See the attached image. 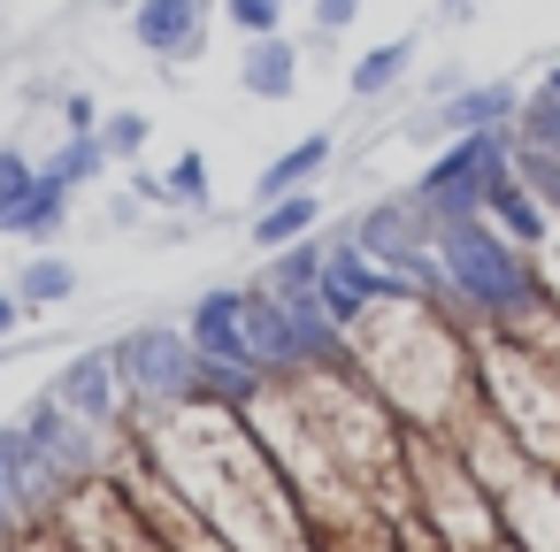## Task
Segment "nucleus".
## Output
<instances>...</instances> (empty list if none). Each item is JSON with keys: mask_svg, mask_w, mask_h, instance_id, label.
I'll list each match as a JSON object with an SVG mask.
<instances>
[{"mask_svg": "<svg viewBox=\"0 0 560 552\" xmlns=\"http://www.w3.org/2000/svg\"><path fill=\"white\" fill-rule=\"evenodd\" d=\"M346 353H353V368L384 391L392 414H407V422H422V430H438V422L460 414L468 353H460V338L445 330L438 300H422V292L376 300V307L361 315V330L346 338Z\"/></svg>", "mask_w": 560, "mask_h": 552, "instance_id": "nucleus-1", "label": "nucleus"}, {"mask_svg": "<svg viewBox=\"0 0 560 552\" xmlns=\"http://www.w3.org/2000/svg\"><path fill=\"white\" fill-rule=\"evenodd\" d=\"M430 254H438L445 300H453L468 322L514 330V338H537V330L552 322V292H545L529 246H514L491 215H453V223H438Z\"/></svg>", "mask_w": 560, "mask_h": 552, "instance_id": "nucleus-2", "label": "nucleus"}, {"mask_svg": "<svg viewBox=\"0 0 560 552\" xmlns=\"http://www.w3.org/2000/svg\"><path fill=\"white\" fill-rule=\"evenodd\" d=\"M476 376H483V399L506 422V437H522V453L552 460L560 453V368L537 361V338L491 330L476 345Z\"/></svg>", "mask_w": 560, "mask_h": 552, "instance_id": "nucleus-3", "label": "nucleus"}, {"mask_svg": "<svg viewBox=\"0 0 560 552\" xmlns=\"http://www.w3.org/2000/svg\"><path fill=\"white\" fill-rule=\"evenodd\" d=\"M185 338H192V353H200V391L246 399V391L261 384V368H254V353H246V284L200 292L192 315H185Z\"/></svg>", "mask_w": 560, "mask_h": 552, "instance_id": "nucleus-4", "label": "nucleus"}, {"mask_svg": "<svg viewBox=\"0 0 560 552\" xmlns=\"http://www.w3.org/2000/svg\"><path fill=\"white\" fill-rule=\"evenodd\" d=\"M116 368H124L131 399H147V407H177V399L200 391V353H192L185 322L177 330L170 322H131L116 338Z\"/></svg>", "mask_w": 560, "mask_h": 552, "instance_id": "nucleus-5", "label": "nucleus"}, {"mask_svg": "<svg viewBox=\"0 0 560 552\" xmlns=\"http://www.w3.org/2000/svg\"><path fill=\"white\" fill-rule=\"evenodd\" d=\"M215 32V0H131V39L162 70H192Z\"/></svg>", "mask_w": 560, "mask_h": 552, "instance_id": "nucleus-6", "label": "nucleus"}, {"mask_svg": "<svg viewBox=\"0 0 560 552\" xmlns=\"http://www.w3.org/2000/svg\"><path fill=\"white\" fill-rule=\"evenodd\" d=\"M78 483H85V475H78L55 445L9 430V506H16V521H55V514L70 506Z\"/></svg>", "mask_w": 560, "mask_h": 552, "instance_id": "nucleus-7", "label": "nucleus"}, {"mask_svg": "<svg viewBox=\"0 0 560 552\" xmlns=\"http://www.w3.org/2000/svg\"><path fill=\"white\" fill-rule=\"evenodd\" d=\"M78 422H93V430H116L124 437V414H131V384H124V368H116V345H85L55 384H47Z\"/></svg>", "mask_w": 560, "mask_h": 552, "instance_id": "nucleus-8", "label": "nucleus"}, {"mask_svg": "<svg viewBox=\"0 0 560 552\" xmlns=\"http://www.w3.org/2000/svg\"><path fill=\"white\" fill-rule=\"evenodd\" d=\"M483 215H491V223H499L514 246H529V254H537V246H552V231H560V215H552V208H545V200L522 185L514 154L491 169V185H483Z\"/></svg>", "mask_w": 560, "mask_h": 552, "instance_id": "nucleus-9", "label": "nucleus"}, {"mask_svg": "<svg viewBox=\"0 0 560 552\" xmlns=\"http://www.w3.org/2000/svg\"><path fill=\"white\" fill-rule=\"evenodd\" d=\"M522 116V85L514 78H491V85H460L438 101V131L430 139H460V131H514Z\"/></svg>", "mask_w": 560, "mask_h": 552, "instance_id": "nucleus-10", "label": "nucleus"}, {"mask_svg": "<svg viewBox=\"0 0 560 552\" xmlns=\"http://www.w3.org/2000/svg\"><path fill=\"white\" fill-rule=\"evenodd\" d=\"M238 93L246 101H292L300 93V39L292 32H269V39H246L238 47Z\"/></svg>", "mask_w": 560, "mask_h": 552, "instance_id": "nucleus-11", "label": "nucleus"}, {"mask_svg": "<svg viewBox=\"0 0 560 552\" xmlns=\"http://www.w3.org/2000/svg\"><path fill=\"white\" fill-rule=\"evenodd\" d=\"M70 185H55L47 169H39V185L24 192V200H9L0 208V238H24V246H55L62 238V223H70Z\"/></svg>", "mask_w": 560, "mask_h": 552, "instance_id": "nucleus-12", "label": "nucleus"}, {"mask_svg": "<svg viewBox=\"0 0 560 552\" xmlns=\"http://www.w3.org/2000/svg\"><path fill=\"white\" fill-rule=\"evenodd\" d=\"M330 154H338V139H330V131L292 139V146H284V154H277V162L254 177V208H261V200H284V192H307V185L330 169Z\"/></svg>", "mask_w": 560, "mask_h": 552, "instance_id": "nucleus-13", "label": "nucleus"}, {"mask_svg": "<svg viewBox=\"0 0 560 552\" xmlns=\"http://www.w3.org/2000/svg\"><path fill=\"white\" fill-rule=\"evenodd\" d=\"M208 185H215V177H208V154H200V146H185L162 177L131 169V192H139L147 208H185V215H200V208H208Z\"/></svg>", "mask_w": 560, "mask_h": 552, "instance_id": "nucleus-14", "label": "nucleus"}, {"mask_svg": "<svg viewBox=\"0 0 560 552\" xmlns=\"http://www.w3.org/2000/svg\"><path fill=\"white\" fill-rule=\"evenodd\" d=\"M323 231V192H284V200H261L254 208V254H277V246H300Z\"/></svg>", "mask_w": 560, "mask_h": 552, "instance_id": "nucleus-15", "label": "nucleus"}, {"mask_svg": "<svg viewBox=\"0 0 560 552\" xmlns=\"http://www.w3.org/2000/svg\"><path fill=\"white\" fill-rule=\"evenodd\" d=\"M254 284L277 292V300H315V284H323V238H300V246L261 254V277Z\"/></svg>", "mask_w": 560, "mask_h": 552, "instance_id": "nucleus-16", "label": "nucleus"}, {"mask_svg": "<svg viewBox=\"0 0 560 552\" xmlns=\"http://www.w3.org/2000/svg\"><path fill=\"white\" fill-rule=\"evenodd\" d=\"M78 261H62V254H47V246H32L24 254V269H16V300L32 307V315H47V307H62V300H78Z\"/></svg>", "mask_w": 560, "mask_h": 552, "instance_id": "nucleus-17", "label": "nucleus"}, {"mask_svg": "<svg viewBox=\"0 0 560 552\" xmlns=\"http://www.w3.org/2000/svg\"><path fill=\"white\" fill-rule=\"evenodd\" d=\"M407 70H415V39L399 32V39H384V47L353 55V70H346V93H353V101H384V93H392Z\"/></svg>", "mask_w": 560, "mask_h": 552, "instance_id": "nucleus-18", "label": "nucleus"}, {"mask_svg": "<svg viewBox=\"0 0 560 552\" xmlns=\"http://www.w3.org/2000/svg\"><path fill=\"white\" fill-rule=\"evenodd\" d=\"M55 185H70V192H85V185H101L108 177V146H101V131H62V146L39 162Z\"/></svg>", "mask_w": 560, "mask_h": 552, "instance_id": "nucleus-19", "label": "nucleus"}, {"mask_svg": "<svg viewBox=\"0 0 560 552\" xmlns=\"http://www.w3.org/2000/svg\"><path fill=\"white\" fill-rule=\"evenodd\" d=\"M101 146H108V169H131L154 146V116L147 108H108L101 116Z\"/></svg>", "mask_w": 560, "mask_h": 552, "instance_id": "nucleus-20", "label": "nucleus"}, {"mask_svg": "<svg viewBox=\"0 0 560 552\" xmlns=\"http://www.w3.org/2000/svg\"><path fill=\"white\" fill-rule=\"evenodd\" d=\"M215 16H223L238 39H269V32H284L292 0H215Z\"/></svg>", "mask_w": 560, "mask_h": 552, "instance_id": "nucleus-21", "label": "nucleus"}, {"mask_svg": "<svg viewBox=\"0 0 560 552\" xmlns=\"http://www.w3.org/2000/svg\"><path fill=\"white\" fill-rule=\"evenodd\" d=\"M514 139H529V146H545V154H560V93H522V116H514Z\"/></svg>", "mask_w": 560, "mask_h": 552, "instance_id": "nucleus-22", "label": "nucleus"}, {"mask_svg": "<svg viewBox=\"0 0 560 552\" xmlns=\"http://www.w3.org/2000/svg\"><path fill=\"white\" fill-rule=\"evenodd\" d=\"M514 169H522V185L560 215V154H545V146H529V139H514Z\"/></svg>", "mask_w": 560, "mask_h": 552, "instance_id": "nucleus-23", "label": "nucleus"}, {"mask_svg": "<svg viewBox=\"0 0 560 552\" xmlns=\"http://www.w3.org/2000/svg\"><path fill=\"white\" fill-rule=\"evenodd\" d=\"M39 185V162L16 146V139H0V208H9V200H24Z\"/></svg>", "mask_w": 560, "mask_h": 552, "instance_id": "nucleus-24", "label": "nucleus"}, {"mask_svg": "<svg viewBox=\"0 0 560 552\" xmlns=\"http://www.w3.org/2000/svg\"><path fill=\"white\" fill-rule=\"evenodd\" d=\"M307 16H315V39H338L361 24V0H307Z\"/></svg>", "mask_w": 560, "mask_h": 552, "instance_id": "nucleus-25", "label": "nucleus"}, {"mask_svg": "<svg viewBox=\"0 0 560 552\" xmlns=\"http://www.w3.org/2000/svg\"><path fill=\"white\" fill-rule=\"evenodd\" d=\"M24 322H32V307L16 300V284H0V345H9V338H16Z\"/></svg>", "mask_w": 560, "mask_h": 552, "instance_id": "nucleus-26", "label": "nucleus"}, {"mask_svg": "<svg viewBox=\"0 0 560 552\" xmlns=\"http://www.w3.org/2000/svg\"><path fill=\"white\" fill-rule=\"evenodd\" d=\"M62 124H70V131H101V108H93V93H62Z\"/></svg>", "mask_w": 560, "mask_h": 552, "instance_id": "nucleus-27", "label": "nucleus"}, {"mask_svg": "<svg viewBox=\"0 0 560 552\" xmlns=\"http://www.w3.org/2000/svg\"><path fill=\"white\" fill-rule=\"evenodd\" d=\"M16 529V506H9V430H0V544Z\"/></svg>", "mask_w": 560, "mask_h": 552, "instance_id": "nucleus-28", "label": "nucleus"}, {"mask_svg": "<svg viewBox=\"0 0 560 552\" xmlns=\"http://www.w3.org/2000/svg\"><path fill=\"white\" fill-rule=\"evenodd\" d=\"M445 16H476V0H445Z\"/></svg>", "mask_w": 560, "mask_h": 552, "instance_id": "nucleus-29", "label": "nucleus"}, {"mask_svg": "<svg viewBox=\"0 0 560 552\" xmlns=\"http://www.w3.org/2000/svg\"><path fill=\"white\" fill-rule=\"evenodd\" d=\"M545 93H560V70H545Z\"/></svg>", "mask_w": 560, "mask_h": 552, "instance_id": "nucleus-30", "label": "nucleus"}, {"mask_svg": "<svg viewBox=\"0 0 560 552\" xmlns=\"http://www.w3.org/2000/svg\"><path fill=\"white\" fill-rule=\"evenodd\" d=\"M292 9H307V0H292Z\"/></svg>", "mask_w": 560, "mask_h": 552, "instance_id": "nucleus-31", "label": "nucleus"}]
</instances>
